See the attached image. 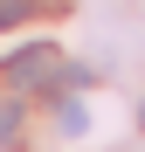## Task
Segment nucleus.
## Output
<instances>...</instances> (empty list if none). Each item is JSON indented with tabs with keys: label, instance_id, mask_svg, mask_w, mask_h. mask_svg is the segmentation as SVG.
Masks as SVG:
<instances>
[{
	"label": "nucleus",
	"instance_id": "f257e3e1",
	"mask_svg": "<svg viewBox=\"0 0 145 152\" xmlns=\"http://www.w3.org/2000/svg\"><path fill=\"white\" fill-rule=\"evenodd\" d=\"M55 69H62V56H55V42H28V48H14V56L0 62V76H7L14 90H35V83H48Z\"/></svg>",
	"mask_w": 145,
	"mask_h": 152
},
{
	"label": "nucleus",
	"instance_id": "f03ea898",
	"mask_svg": "<svg viewBox=\"0 0 145 152\" xmlns=\"http://www.w3.org/2000/svg\"><path fill=\"white\" fill-rule=\"evenodd\" d=\"M55 124H62V138H83V124H90V111H83V104H62V111H55Z\"/></svg>",
	"mask_w": 145,
	"mask_h": 152
},
{
	"label": "nucleus",
	"instance_id": "7ed1b4c3",
	"mask_svg": "<svg viewBox=\"0 0 145 152\" xmlns=\"http://www.w3.org/2000/svg\"><path fill=\"white\" fill-rule=\"evenodd\" d=\"M28 14H35V0H0V28H21Z\"/></svg>",
	"mask_w": 145,
	"mask_h": 152
},
{
	"label": "nucleus",
	"instance_id": "20e7f679",
	"mask_svg": "<svg viewBox=\"0 0 145 152\" xmlns=\"http://www.w3.org/2000/svg\"><path fill=\"white\" fill-rule=\"evenodd\" d=\"M21 138V104H0V145Z\"/></svg>",
	"mask_w": 145,
	"mask_h": 152
},
{
	"label": "nucleus",
	"instance_id": "39448f33",
	"mask_svg": "<svg viewBox=\"0 0 145 152\" xmlns=\"http://www.w3.org/2000/svg\"><path fill=\"white\" fill-rule=\"evenodd\" d=\"M138 118H145V111H138Z\"/></svg>",
	"mask_w": 145,
	"mask_h": 152
}]
</instances>
